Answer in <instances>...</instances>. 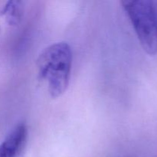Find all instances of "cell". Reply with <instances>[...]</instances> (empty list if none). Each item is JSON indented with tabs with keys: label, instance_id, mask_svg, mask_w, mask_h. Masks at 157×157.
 Listing matches in <instances>:
<instances>
[{
	"label": "cell",
	"instance_id": "6da1fadb",
	"mask_svg": "<svg viewBox=\"0 0 157 157\" xmlns=\"http://www.w3.org/2000/svg\"><path fill=\"white\" fill-rule=\"evenodd\" d=\"M72 52L67 43L55 42L46 47L37 59L38 77L47 84L52 98L61 97L68 87Z\"/></svg>",
	"mask_w": 157,
	"mask_h": 157
},
{
	"label": "cell",
	"instance_id": "7a4b0ae2",
	"mask_svg": "<svg viewBox=\"0 0 157 157\" xmlns=\"http://www.w3.org/2000/svg\"><path fill=\"white\" fill-rule=\"evenodd\" d=\"M143 49L150 55L157 53V14L153 2L122 1Z\"/></svg>",
	"mask_w": 157,
	"mask_h": 157
},
{
	"label": "cell",
	"instance_id": "3957f363",
	"mask_svg": "<svg viewBox=\"0 0 157 157\" xmlns=\"http://www.w3.org/2000/svg\"><path fill=\"white\" fill-rule=\"evenodd\" d=\"M28 127L21 122L15 126L0 144V157H23L28 142Z\"/></svg>",
	"mask_w": 157,
	"mask_h": 157
},
{
	"label": "cell",
	"instance_id": "277c9868",
	"mask_svg": "<svg viewBox=\"0 0 157 157\" xmlns=\"http://www.w3.org/2000/svg\"><path fill=\"white\" fill-rule=\"evenodd\" d=\"M21 4L20 1H9L2 9L0 14L6 17L9 25L15 26L21 21L23 14Z\"/></svg>",
	"mask_w": 157,
	"mask_h": 157
}]
</instances>
